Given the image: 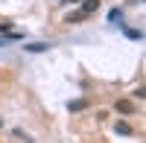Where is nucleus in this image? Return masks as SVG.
Returning <instances> with one entry per match:
<instances>
[{
    "mask_svg": "<svg viewBox=\"0 0 146 143\" xmlns=\"http://www.w3.org/2000/svg\"><path fill=\"white\" fill-rule=\"evenodd\" d=\"M85 105H88L85 99H73V102H67V111H73V114H76V111H82V108H85Z\"/></svg>",
    "mask_w": 146,
    "mask_h": 143,
    "instance_id": "nucleus-5",
    "label": "nucleus"
},
{
    "mask_svg": "<svg viewBox=\"0 0 146 143\" xmlns=\"http://www.w3.org/2000/svg\"><path fill=\"white\" fill-rule=\"evenodd\" d=\"M27 53H44V50H50V44H44V41H32V44H27L23 47Z\"/></svg>",
    "mask_w": 146,
    "mask_h": 143,
    "instance_id": "nucleus-3",
    "label": "nucleus"
},
{
    "mask_svg": "<svg viewBox=\"0 0 146 143\" xmlns=\"http://www.w3.org/2000/svg\"><path fill=\"white\" fill-rule=\"evenodd\" d=\"M96 9H100V0H82V9H79V15H82V18H88V15H94Z\"/></svg>",
    "mask_w": 146,
    "mask_h": 143,
    "instance_id": "nucleus-1",
    "label": "nucleus"
},
{
    "mask_svg": "<svg viewBox=\"0 0 146 143\" xmlns=\"http://www.w3.org/2000/svg\"><path fill=\"white\" fill-rule=\"evenodd\" d=\"M62 3H79V0H62Z\"/></svg>",
    "mask_w": 146,
    "mask_h": 143,
    "instance_id": "nucleus-8",
    "label": "nucleus"
},
{
    "mask_svg": "<svg viewBox=\"0 0 146 143\" xmlns=\"http://www.w3.org/2000/svg\"><path fill=\"white\" fill-rule=\"evenodd\" d=\"M108 21H111V23L123 21V12H120V9H111V12H108Z\"/></svg>",
    "mask_w": 146,
    "mask_h": 143,
    "instance_id": "nucleus-6",
    "label": "nucleus"
},
{
    "mask_svg": "<svg viewBox=\"0 0 146 143\" xmlns=\"http://www.w3.org/2000/svg\"><path fill=\"white\" fill-rule=\"evenodd\" d=\"M123 32H126V38H131V41H140V35H143L140 29H123Z\"/></svg>",
    "mask_w": 146,
    "mask_h": 143,
    "instance_id": "nucleus-7",
    "label": "nucleus"
},
{
    "mask_svg": "<svg viewBox=\"0 0 146 143\" xmlns=\"http://www.w3.org/2000/svg\"><path fill=\"white\" fill-rule=\"evenodd\" d=\"M114 108H117V114H135V105H131L129 99H117V105H114Z\"/></svg>",
    "mask_w": 146,
    "mask_h": 143,
    "instance_id": "nucleus-2",
    "label": "nucleus"
},
{
    "mask_svg": "<svg viewBox=\"0 0 146 143\" xmlns=\"http://www.w3.org/2000/svg\"><path fill=\"white\" fill-rule=\"evenodd\" d=\"M114 132H117V134H123V137H129V134H131V126H129L126 120H120V123L114 126Z\"/></svg>",
    "mask_w": 146,
    "mask_h": 143,
    "instance_id": "nucleus-4",
    "label": "nucleus"
}]
</instances>
